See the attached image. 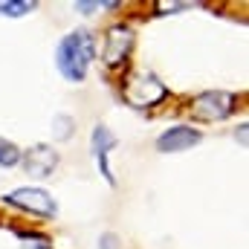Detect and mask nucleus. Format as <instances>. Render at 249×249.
<instances>
[{"instance_id": "obj_9", "label": "nucleus", "mask_w": 249, "mask_h": 249, "mask_svg": "<svg viewBox=\"0 0 249 249\" xmlns=\"http://www.w3.org/2000/svg\"><path fill=\"white\" fill-rule=\"evenodd\" d=\"M18 162H20V148L15 142H9V139L0 136V168H12Z\"/></svg>"}, {"instance_id": "obj_1", "label": "nucleus", "mask_w": 249, "mask_h": 249, "mask_svg": "<svg viewBox=\"0 0 249 249\" xmlns=\"http://www.w3.org/2000/svg\"><path fill=\"white\" fill-rule=\"evenodd\" d=\"M96 58V41L87 29H75L70 35H64L58 50H55V64L67 81L81 84L87 78V70Z\"/></svg>"}, {"instance_id": "obj_6", "label": "nucleus", "mask_w": 249, "mask_h": 249, "mask_svg": "<svg viewBox=\"0 0 249 249\" xmlns=\"http://www.w3.org/2000/svg\"><path fill=\"white\" fill-rule=\"evenodd\" d=\"M20 162L26 168V174L32 177H53V171L58 168V151L53 145H32L29 151H20Z\"/></svg>"}, {"instance_id": "obj_5", "label": "nucleus", "mask_w": 249, "mask_h": 249, "mask_svg": "<svg viewBox=\"0 0 249 249\" xmlns=\"http://www.w3.org/2000/svg\"><path fill=\"white\" fill-rule=\"evenodd\" d=\"M133 29L130 26H124V23H116V26H110L107 29V35H105V50H102V61L107 64V67H122L127 61V55H130V50H133Z\"/></svg>"}, {"instance_id": "obj_4", "label": "nucleus", "mask_w": 249, "mask_h": 249, "mask_svg": "<svg viewBox=\"0 0 249 249\" xmlns=\"http://www.w3.org/2000/svg\"><path fill=\"white\" fill-rule=\"evenodd\" d=\"M232 110H235V96L223 90H206L191 99V116L203 122H220L232 116Z\"/></svg>"}, {"instance_id": "obj_11", "label": "nucleus", "mask_w": 249, "mask_h": 249, "mask_svg": "<svg viewBox=\"0 0 249 249\" xmlns=\"http://www.w3.org/2000/svg\"><path fill=\"white\" fill-rule=\"evenodd\" d=\"M35 6H38V3H32V0H29V3H26V0H20V3H12V0H9V3H0V15L20 18V15H26V12H32Z\"/></svg>"}, {"instance_id": "obj_10", "label": "nucleus", "mask_w": 249, "mask_h": 249, "mask_svg": "<svg viewBox=\"0 0 249 249\" xmlns=\"http://www.w3.org/2000/svg\"><path fill=\"white\" fill-rule=\"evenodd\" d=\"M53 127H55V130H53V136H55V139H70V136H72V127H75V119H72V116H64V113H58V116H55V119H53Z\"/></svg>"}, {"instance_id": "obj_14", "label": "nucleus", "mask_w": 249, "mask_h": 249, "mask_svg": "<svg viewBox=\"0 0 249 249\" xmlns=\"http://www.w3.org/2000/svg\"><path fill=\"white\" fill-rule=\"evenodd\" d=\"M238 136H241V145H247V124H241V130H238Z\"/></svg>"}, {"instance_id": "obj_2", "label": "nucleus", "mask_w": 249, "mask_h": 249, "mask_svg": "<svg viewBox=\"0 0 249 249\" xmlns=\"http://www.w3.org/2000/svg\"><path fill=\"white\" fill-rule=\"evenodd\" d=\"M122 96L133 105V107H151V105H160V102L168 96V87H165L154 72L142 70V72H136V75L127 78Z\"/></svg>"}, {"instance_id": "obj_8", "label": "nucleus", "mask_w": 249, "mask_h": 249, "mask_svg": "<svg viewBox=\"0 0 249 249\" xmlns=\"http://www.w3.org/2000/svg\"><path fill=\"white\" fill-rule=\"evenodd\" d=\"M90 142H93V157H96V162H99L102 177H105L110 186H116V180H113V174H110V165H107V157H110V151L119 145V139H116V136H113L105 124H96V127H93Z\"/></svg>"}, {"instance_id": "obj_3", "label": "nucleus", "mask_w": 249, "mask_h": 249, "mask_svg": "<svg viewBox=\"0 0 249 249\" xmlns=\"http://www.w3.org/2000/svg\"><path fill=\"white\" fill-rule=\"evenodd\" d=\"M3 203L6 206H15L20 212H29V214H38V217H55L58 206L55 200L50 197V191L44 188H32V186H23V188H15L9 194H3Z\"/></svg>"}, {"instance_id": "obj_13", "label": "nucleus", "mask_w": 249, "mask_h": 249, "mask_svg": "<svg viewBox=\"0 0 249 249\" xmlns=\"http://www.w3.org/2000/svg\"><path fill=\"white\" fill-rule=\"evenodd\" d=\"M102 6H105V3H75V9H78V12H84V15H87V12H93V9H102Z\"/></svg>"}, {"instance_id": "obj_7", "label": "nucleus", "mask_w": 249, "mask_h": 249, "mask_svg": "<svg viewBox=\"0 0 249 249\" xmlns=\"http://www.w3.org/2000/svg\"><path fill=\"white\" fill-rule=\"evenodd\" d=\"M200 139H203L200 130H194L188 124H174L157 136V151L160 154H180V151H188L191 145H197Z\"/></svg>"}, {"instance_id": "obj_12", "label": "nucleus", "mask_w": 249, "mask_h": 249, "mask_svg": "<svg viewBox=\"0 0 249 249\" xmlns=\"http://www.w3.org/2000/svg\"><path fill=\"white\" fill-rule=\"evenodd\" d=\"M99 249H122V244H119V235L105 232V235L99 238Z\"/></svg>"}]
</instances>
